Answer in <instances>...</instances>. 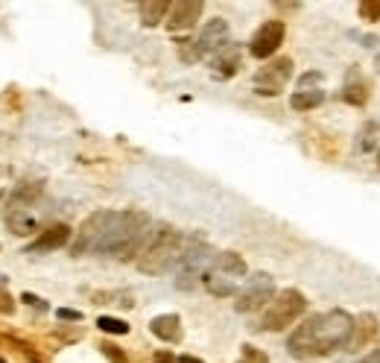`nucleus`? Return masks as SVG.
Masks as SVG:
<instances>
[{
    "label": "nucleus",
    "instance_id": "1",
    "mask_svg": "<svg viewBox=\"0 0 380 363\" xmlns=\"http://www.w3.org/2000/svg\"><path fill=\"white\" fill-rule=\"evenodd\" d=\"M354 331V317L345 310H328V313H316V317H307L293 334H290V354L293 357H319V354H330L342 346H348Z\"/></svg>",
    "mask_w": 380,
    "mask_h": 363
},
{
    "label": "nucleus",
    "instance_id": "2",
    "mask_svg": "<svg viewBox=\"0 0 380 363\" xmlns=\"http://www.w3.org/2000/svg\"><path fill=\"white\" fill-rule=\"evenodd\" d=\"M150 240V214L144 211H111V220L97 240L94 252L100 255H114L121 261H129L140 255V249Z\"/></svg>",
    "mask_w": 380,
    "mask_h": 363
},
{
    "label": "nucleus",
    "instance_id": "3",
    "mask_svg": "<svg viewBox=\"0 0 380 363\" xmlns=\"http://www.w3.org/2000/svg\"><path fill=\"white\" fill-rule=\"evenodd\" d=\"M181 246H184V234H181V232H176V229H170V226H158L155 232H150L147 246L140 249L138 270H140V273H150V276L167 273L173 264H179Z\"/></svg>",
    "mask_w": 380,
    "mask_h": 363
},
{
    "label": "nucleus",
    "instance_id": "4",
    "mask_svg": "<svg viewBox=\"0 0 380 363\" xmlns=\"http://www.w3.org/2000/svg\"><path fill=\"white\" fill-rule=\"evenodd\" d=\"M307 308V299L298 293V290H281V293L272 299V305L267 308L264 320H260V328L264 331H284L290 328Z\"/></svg>",
    "mask_w": 380,
    "mask_h": 363
},
{
    "label": "nucleus",
    "instance_id": "5",
    "mask_svg": "<svg viewBox=\"0 0 380 363\" xmlns=\"http://www.w3.org/2000/svg\"><path fill=\"white\" fill-rule=\"evenodd\" d=\"M275 299V281L267 276V273H255L249 281H246V287L237 293V302H234V308L240 310V313H252V310H257V308H264L267 302H272Z\"/></svg>",
    "mask_w": 380,
    "mask_h": 363
},
{
    "label": "nucleus",
    "instance_id": "6",
    "mask_svg": "<svg viewBox=\"0 0 380 363\" xmlns=\"http://www.w3.org/2000/svg\"><path fill=\"white\" fill-rule=\"evenodd\" d=\"M290 77H293V59H275L264 70H257L255 91L260 97H278L281 88L290 82Z\"/></svg>",
    "mask_w": 380,
    "mask_h": 363
},
{
    "label": "nucleus",
    "instance_id": "7",
    "mask_svg": "<svg viewBox=\"0 0 380 363\" xmlns=\"http://www.w3.org/2000/svg\"><path fill=\"white\" fill-rule=\"evenodd\" d=\"M111 220V211H97V214H91L88 220L79 226L77 232V240H74V255H82V252H94V246H97V240L103 237L106 226Z\"/></svg>",
    "mask_w": 380,
    "mask_h": 363
},
{
    "label": "nucleus",
    "instance_id": "8",
    "mask_svg": "<svg viewBox=\"0 0 380 363\" xmlns=\"http://www.w3.org/2000/svg\"><path fill=\"white\" fill-rule=\"evenodd\" d=\"M281 41H284V23H281V21H267L264 27H260V30L252 36L249 53H252L255 59H269V56H275V50L281 47Z\"/></svg>",
    "mask_w": 380,
    "mask_h": 363
},
{
    "label": "nucleus",
    "instance_id": "9",
    "mask_svg": "<svg viewBox=\"0 0 380 363\" xmlns=\"http://www.w3.org/2000/svg\"><path fill=\"white\" fill-rule=\"evenodd\" d=\"M205 4L202 0H179V4H170V12H167V27L170 33H181V30H190L194 23L199 21Z\"/></svg>",
    "mask_w": 380,
    "mask_h": 363
},
{
    "label": "nucleus",
    "instance_id": "10",
    "mask_svg": "<svg viewBox=\"0 0 380 363\" xmlns=\"http://www.w3.org/2000/svg\"><path fill=\"white\" fill-rule=\"evenodd\" d=\"M196 44H199L202 56L205 53H220L223 47H228V23L223 18L208 21L202 27V33H199V38H196Z\"/></svg>",
    "mask_w": 380,
    "mask_h": 363
},
{
    "label": "nucleus",
    "instance_id": "11",
    "mask_svg": "<svg viewBox=\"0 0 380 363\" xmlns=\"http://www.w3.org/2000/svg\"><path fill=\"white\" fill-rule=\"evenodd\" d=\"M70 240V229L65 226V223H56V226H50L47 232H41L33 244L27 246V255H38V252H53V249H59V246H65Z\"/></svg>",
    "mask_w": 380,
    "mask_h": 363
},
{
    "label": "nucleus",
    "instance_id": "12",
    "mask_svg": "<svg viewBox=\"0 0 380 363\" xmlns=\"http://www.w3.org/2000/svg\"><path fill=\"white\" fill-rule=\"evenodd\" d=\"M377 334V317H371V313H363L360 320H354V331H351V340H348V352H357L363 349L371 337Z\"/></svg>",
    "mask_w": 380,
    "mask_h": 363
},
{
    "label": "nucleus",
    "instance_id": "13",
    "mask_svg": "<svg viewBox=\"0 0 380 363\" xmlns=\"http://www.w3.org/2000/svg\"><path fill=\"white\" fill-rule=\"evenodd\" d=\"M211 67H213V77H220V80L234 77V74H237V67H240V50H237L234 44L223 47V50H220L217 56H213Z\"/></svg>",
    "mask_w": 380,
    "mask_h": 363
},
{
    "label": "nucleus",
    "instance_id": "14",
    "mask_svg": "<svg viewBox=\"0 0 380 363\" xmlns=\"http://www.w3.org/2000/svg\"><path fill=\"white\" fill-rule=\"evenodd\" d=\"M6 226H9V232H15V234H33V232L38 229L35 217H33L30 211H23L21 205H9V208H6Z\"/></svg>",
    "mask_w": 380,
    "mask_h": 363
},
{
    "label": "nucleus",
    "instance_id": "15",
    "mask_svg": "<svg viewBox=\"0 0 380 363\" xmlns=\"http://www.w3.org/2000/svg\"><path fill=\"white\" fill-rule=\"evenodd\" d=\"M150 328H152V334L158 337V340H167V343H173V340H179V337H181V320L176 317V313H164V317H155L150 323Z\"/></svg>",
    "mask_w": 380,
    "mask_h": 363
},
{
    "label": "nucleus",
    "instance_id": "16",
    "mask_svg": "<svg viewBox=\"0 0 380 363\" xmlns=\"http://www.w3.org/2000/svg\"><path fill=\"white\" fill-rule=\"evenodd\" d=\"M213 273H223V276H228V278H234V276H246V261L237 255V252H220L217 258H213Z\"/></svg>",
    "mask_w": 380,
    "mask_h": 363
},
{
    "label": "nucleus",
    "instance_id": "17",
    "mask_svg": "<svg viewBox=\"0 0 380 363\" xmlns=\"http://www.w3.org/2000/svg\"><path fill=\"white\" fill-rule=\"evenodd\" d=\"M138 12H140V23H144V27H155V23L164 21V15L170 12V4L167 0H147V4L138 6Z\"/></svg>",
    "mask_w": 380,
    "mask_h": 363
},
{
    "label": "nucleus",
    "instance_id": "18",
    "mask_svg": "<svg viewBox=\"0 0 380 363\" xmlns=\"http://www.w3.org/2000/svg\"><path fill=\"white\" fill-rule=\"evenodd\" d=\"M202 284H205L208 293H213V296H234L237 293V284L228 276H223V273H205Z\"/></svg>",
    "mask_w": 380,
    "mask_h": 363
},
{
    "label": "nucleus",
    "instance_id": "19",
    "mask_svg": "<svg viewBox=\"0 0 380 363\" xmlns=\"http://www.w3.org/2000/svg\"><path fill=\"white\" fill-rule=\"evenodd\" d=\"M322 100H325V91H322V88H319V91H296L293 100H290V106H293L296 112H307V109L322 106Z\"/></svg>",
    "mask_w": 380,
    "mask_h": 363
},
{
    "label": "nucleus",
    "instance_id": "20",
    "mask_svg": "<svg viewBox=\"0 0 380 363\" xmlns=\"http://www.w3.org/2000/svg\"><path fill=\"white\" fill-rule=\"evenodd\" d=\"M342 100L351 103V106H363V103L369 100V88H366L363 82H348V85L342 88Z\"/></svg>",
    "mask_w": 380,
    "mask_h": 363
},
{
    "label": "nucleus",
    "instance_id": "21",
    "mask_svg": "<svg viewBox=\"0 0 380 363\" xmlns=\"http://www.w3.org/2000/svg\"><path fill=\"white\" fill-rule=\"evenodd\" d=\"M41 193V185H30V182H23L21 188H15L12 190V197H9V205H21V202H30V200H35Z\"/></svg>",
    "mask_w": 380,
    "mask_h": 363
},
{
    "label": "nucleus",
    "instance_id": "22",
    "mask_svg": "<svg viewBox=\"0 0 380 363\" xmlns=\"http://www.w3.org/2000/svg\"><path fill=\"white\" fill-rule=\"evenodd\" d=\"M179 59H181V62H187V65L199 62V59H202L199 44H196L194 38H181V41H179Z\"/></svg>",
    "mask_w": 380,
    "mask_h": 363
},
{
    "label": "nucleus",
    "instance_id": "23",
    "mask_svg": "<svg viewBox=\"0 0 380 363\" xmlns=\"http://www.w3.org/2000/svg\"><path fill=\"white\" fill-rule=\"evenodd\" d=\"M97 325H100L103 331H108V334H129V325H126L123 320H114V317H100Z\"/></svg>",
    "mask_w": 380,
    "mask_h": 363
},
{
    "label": "nucleus",
    "instance_id": "24",
    "mask_svg": "<svg viewBox=\"0 0 380 363\" xmlns=\"http://www.w3.org/2000/svg\"><path fill=\"white\" fill-rule=\"evenodd\" d=\"M237 363H269V357L260 349H255V346H243V354H240Z\"/></svg>",
    "mask_w": 380,
    "mask_h": 363
},
{
    "label": "nucleus",
    "instance_id": "25",
    "mask_svg": "<svg viewBox=\"0 0 380 363\" xmlns=\"http://www.w3.org/2000/svg\"><path fill=\"white\" fill-rule=\"evenodd\" d=\"M360 15L366 21H380V0H366V4H360Z\"/></svg>",
    "mask_w": 380,
    "mask_h": 363
},
{
    "label": "nucleus",
    "instance_id": "26",
    "mask_svg": "<svg viewBox=\"0 0 380 363\" xmlns=\"http://www.w3.org/2000/svg\"><path fill=\"white\" fill-rule=\"evenodd\" d=\"M100 349H103V354H106L111 363H129V357H126L121 349H117V346H111V343H103Z\"/></svg>",
    "mask_w": 380,
    "mask_h": 363
},
{
    "label": "nucleus",
    "instance_id": "27",
    "mask_svg": "<svg viewBox=\"0 0 380 363\" xmlns=\"http://www.w3.org/2000/svg\"><path fill=\"white\" fill-rule=\"evenodd\" d=\"M319 82H322V74L319 70H311V74H304L298 80V91H311V85H319Z\"/></svg>",
    "mask_w": 380,
    "mask_h": 363
},
{
    "label": "nucleus",
    "instance_id": "28",
    "mask_svg": "<svg viewBox=\"0 0 380 363\" xmlns=\"http://www.w3.org/2000/svg\"><path fill=\"white\" fill-rule=\"evenodd\" d=\"M374 132H377L374 124H369V126L363 129V141H360V147H363V150H371V147H374Z\"/></svg>",
    "mask_w": 380,
    "mask_h": 363
},
{
    "label": "nucleus",
    "instance_id": "29",
    "mask_svg": "<svg viewBox=\"0 0 380 363\" xmlns=\"http://www.w3.org/2000/svg\"><path fill=\"white\" fill-rule=\"evenodd\" d=\"M56 317H59V320H70V323H79V320H82V313H79V310L59 308V310H56Z\"/></svg>",
    "mask_w": 380,
    "mask_h": 363
},
{
    "label": "nucleus",
    "instance_id": "30",
    "mask_svg": "<svg viewBox=\"0 0 380 363\" xmlns=\"http://www.w3.org/2000/svg\"><path fill=\"white\" fill-rule=\"evenodd\" d=\"M0 313H12V296L6 290H0Z\"/></svg>",
    "mask_w": 380,
    "mask_h": 363
},
{
    "label": "nucleus",
    "instance_id": "31",
    "mask_svg": "<svg viewBox=\"0 0 380 363\" xmlns=\"http://www.w3.org/2000/svg\"><path fill=\"white\" fill-rule=\"evenodd\" d=\"M152 363H176V357H173L170 352H158V354L152 357Z\"/></svg>",
    "mask_w": 380,
    "mask_h": 363
},
{
    "label": "nucleus",
    "instance_id": "32",
    "mask_svg": "<svg viewBox=\"0 0 380 363\" xmlns=\"http://www.w3.org/2000/svg\"><path fill=\"white\" fill-rule=\"evenodd\" d=\"M357 363H380V346L371 352V354H366V357H360Z\"/></svg>",
    "mask_w": 380,
    "mask_h": 363
},
{
    "label": "nucleus",
    "instance_id": "33",
    "mask_svg": "<svg viewBox=\"0 0 380 363\" xmlns=\"http://www.w3.org/2000/svg\"><path fill=\"white\" fill-rule=\"evenodd\" d=\"M23 302H30V305H35V308H41V310H47V305L38 299V296H33V293H23Z\"/></svg>",
    "mask_w": 380,
    "mask_h": 363
},
{
    "label": "nucleus",
    "instance_id": "34",
    "mask_svg": "<svg viewBox=\"0 0 380 363\" xmlns=\"http://www.w3.org/2000/svg\"><path fill=\"white\" fill-rule=\"evenodd\" d=\"M176 363H202V360H199V357H190V354H181Z\"/></svg>",
    "mask_w": 380,
    "mask_h": 363
},
{
    "label": "nucleus",
    "instance_id": "35",
    "mask_svg": "<svg viewBox=\"0 0 380 363\" xmlns=\"http://www.w3.org/2000/svg\"><path fill=\"white\" fill-rule=\"evenodd\" d=\"M374 67H377V70H380V56H377V59H374Z\"/></svg>",
    "mask_w": 380,
    "mask_h": 363
},
{
    "label": "nucleus",
    "instance_id": "36",
    "mask_svg": "<svg viewBox=\"0 0 380 363\" xmlns=\"http://www.w3.org/2000/svg\"><path fill=\"white\" fill-rule=\"evenodd\" d=\"M377 164H380V156H377Z\"/></svg>",
    "mask_w": 380,
    "mask_h": 363
},
{
    "label": "nucleus",
    "instance_id": "37",
    "mask_svg": "<svg viewBox=\"0 0 380 363\" xmlns=\"http://www.w3.org/2000/svg\"><path fill=\"white\" fill-rule=\"evenodd\" d=\"M0 281H4V276H0Z\"/></svg>",
    "mask_w": 380,
    "mask_h": 363
},
{
    "label": "nucleus",
    "instance_id": "38",
    "mask_svg": "<svg viewBox=\"0 0 380 363\" xmlns=\"http://www.w3.org/2000/svg\"><path fill=\"white\" fill-rule=\"evenodd\" d=\"M0 363H4V357H0Z\"/></svg>",
    "mask_w": 380,
    "mask_h": 363
}]
</instances>
